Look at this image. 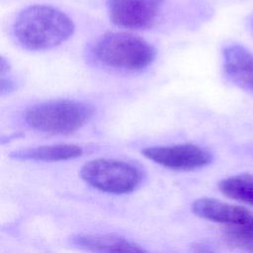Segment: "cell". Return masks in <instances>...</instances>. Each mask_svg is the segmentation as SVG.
Here are the masks:
<instances>
[{
  "mask_svg": "<svg viewBox=\"0 0 253 253\" xmlns=\"http://www.w3.org/2000/svg\"><path fill=\"white\" fill-rule=\"evenodd\" d=\"M75 25L61 10L49 5H32L22 10L14 20L12 32L25 49H51L72 37Z\"/></svg>",
  "mask_w": 253,
  "mask_h": 253,
  "instance_id": "6da1fadb",
  "label": "cell"
},
{
  "mask_svg": "<svg viewBox=\"0 0 253 253\" xmlns=\"http://www.w3.org/2000/svg\"><path fill=\"white\" fill-rule=\"evenodd\" d=\"M94 59L101 65L124 71H140L155 60L156 50L144 39L112 32L101 36L92 47Z\"/></svg>",
  "mask_w": 253,
  "mask_h": 253,
  "instance_id": "7a4b0ae2",
  "label": "cell"
},
{
  "mask_svg": "<svg viewBox=\"0 0 253 253\" xmlns=\"http://www.w3.org/2000/svg\"><path fill=\"white\" fill-rule=\"evenodd\" d=\"M93 105L70 99L35 104L25 112L26 124L33 129L50 134H70L85 126L95 115Z\"/></svg>",
  "mask_w": 253,
  "mask_h": 253,
  "instance_id": "3957f363",
  "label": "cell"
},
{
  "mask_svg": "<svg viewBox=\"0 0 253 253\" xmlns=\"http://www.w3.org/2000/svg\"><path fill=\"white\" fill-rule=\"evenodd\" d=\"M80 175L93 188L116 195L132 192L142 179L141 171L134 165L109 158L86 162L80 170Z\"/></svg>",
  "mask_w": 253,
  "mask_h": 253,
  "instance_id": "277c9868",
  "label": "cell"
},
{
  "mask_svg": "<svg viewBox=\"0 0 253 253\" xmlns=\"http://www.w3.org/2000/svg\"><path fill=\"white\" fill-rule=\"evenodd\" d=\"M147 159L166 168L178 171H192L211 162V154L192 143L146 147L141 150Z\"/></svg>",
  "mask_w": 253,
  "mask_h": 253,
  "instance_id": "5b68a950",
  "label": "cell"
},
{
  "mask_svg": "<svg viewBox=\"0 0 253 253\" xmlns=\"http://www.w3.org/2000/svg\"><path fill=\"white\" fill-rule=\"evenodd\" d=\"M165 0H108L111 21L128 30L151 28Z\"/></svg>",
  "mask_w": 253,
  "mask_h": 253,
  "instance_id": "8992f818",
  "label": "cell"
},
{
  "mask_svg": "<svg viewBox=\"0 0 253 253\" xmlns=\"http://www.w3.org/2000/svg\"><path fill=\"white\" fill-rule=\"evenodd\" d=\"M193 212L207 220L225 224L241 225L253 221V212L241 206L231 205L211 198H201L192 205Z\"/></svg>",
  "mask_w": 253,
  "mask_h": 253,
  "instance_id": "52a82bcc",
  "label": "cell"
},
{
  "mask_svg": "<svg viewBox=\"0 0 253 253\" xmlns=\"http://www.w3.org/2000/svg\"><path fill=\"white\" fill-rule=\"evenodd\" d=\"M223 70L239 88L253 94V53L240 44L226 46L222 52Z\"/></svg>",
  "mask_w": 253,
  "mask_h": 253,
  "instance_id": "ba28073f",
  "label": "cell"
},
{
  "mask_svg": "<svg viewBox=\"0 0 253 253\" xmlns=\"http://www.w3.org/2000/svg\"><path fill=\"white\" fill-rule=\"evenodd\" d=\"M72 243L91 253H149L129 240L113 234H79Z\"/></svg>",
  "mask_w": 253,
  "mask_h": 253,
  "instance_id": "9c48e42d",
  "label": "cell"
},
{
  "mask_svg": "<svg viewBox=\"0 0 253 253\" xmlns=\"http://www.w3.org/2000/svg\"><path fill=\"white\" fill-rule=\"evenodd\" d=\"M82 154L83 149L81 146L70 143H60L15 150L10 153V157L19 160L55 162L75 159Z\"/></svg>",
  "mask_w": 253,
  "mask_h": 253,
  "instance_id": "30bf717a",
  "label": "cell"
},
{
  "mask_svg": "<svg viewBox=\"0 0 253 253\" xmlns=\"http://www.w3.org/2000/svg\"><path fill=\"white\" fill-rule=\"evenodd\" d=\"M219 191L225 196L245 205L253 206V175L239 174L221 180Z\"/></svg>",
  "mask_w": 253,
  "mask_h": 253,
  "instance_id": "8fae6325",
  "label": "cell"
},
{
  "mask_svg": "<svg viewBox=\"0 0 253 253\" xmlns=\"http://www.w3.org/2000/svg\"><path fill=\"white\" fill-rule=\"evenodd\" d=\"M224 238L229 246L245 253H253V221L226 226Z\"/></svg>",
  "mask_w": 253,
  "mask_h": 253,
  "instance_id": "7c38bea8",
  "label": "cell"
},
{
  "mask_svg": "<svg viewBox=\"0 0 253 253\" xmlns=\"http://www.w3.org/2000/svg\"><path fill=\"white\" fill-rule=\"evenodd\" d=\"M16 89V84L12 78L7 75H1V82H0V93L1 96L7 95L13 92Z\"/></svg>",
  "mask_w": 253,
  "mask_h": 253,
  "instance_id": "4fadbf2b",
  "label": "cell"
},
{
  "mask_svg": "<svg viewBox=\"0 0 253 253\" xmlns=\"http://www.w3.org/2000/svg\"><path fill=\"white\" fill-rule=\"evenodd\" d=\"M10 69H11V66H10L9 61L4 56H1V63H0L1 75H7L9 73Z\"/></svg>",
  "mask_w": 253,
  "mask_h": 253,
  "instance_id": "5bb4252c",
  "label": "cell"
},
{
  "mask_svg": "<svg viewBox=\"0 0 253 253\" xmlns=\"http://www.w3.org/2000/svg\"><path fill=\"white\" fill-rule=\"evenodd\" d=\"M193 250H194V253H215V252H213L211 249H210L209 247H207L204 244H197V245H195Z\"/></svg>",
  "mask_w": 253,
  "mask_h": 253,
  "instance_id": "9a60e30c",
  "label": "cell"
},
{
  "mask_svg": "<svg viewBox=\"0 0 253 253\" xmlns=\"http://www.w3.org/2000/svg\"><path fill=\"white\" fill-rule=\"evenodd\" d=\"M251 26H252V29H253V19H252V21H251Z\"/></svg>",
  "mask_w": 253,
  "mask_h": 253,
  "instance_id": "2e32d148",
  "label": "cell"
}]
</instances>
